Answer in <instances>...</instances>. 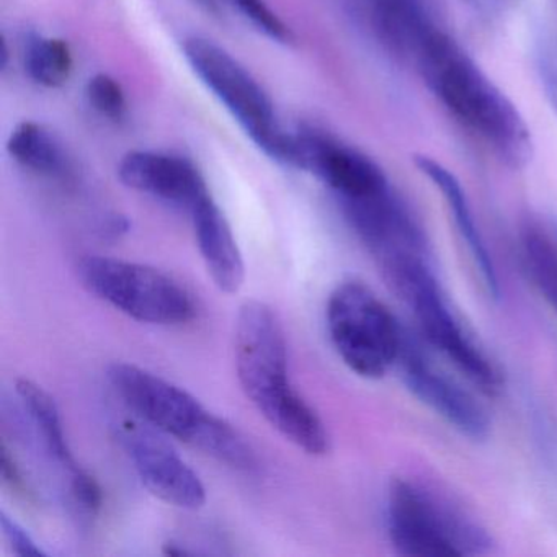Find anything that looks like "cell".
I'll list each match as a JSON object with an SVG mask.
<instances>
[{
    "mask_svg": "<svg viewBox=\"0 0 557 557\" xmlns=\"http://www.w3.org/2000/svg\"><path fill=\"white\" fill-rule=\"evenodd\" d=\"M412 64L449 115L498 161L510 169L531 162L533 139L523 116L448 32L435 35Z\"/></svg>",
    "mask_w": 557,
    "mask_h": 557,
    "instance_id": "cell-1",
    "label": "cell"
},
{
    "mask_svg": "<svg viewBox=\"0 0 557 557\" xmlns=\"http://www.w3.org/2000/svg\"><path fill=\"white\" fill-rule=\"evenodd\" d=\"M234 351L240 387L263 419L308 455H325L331 448L327 429L289 381L285 331L269 305L240 306Z\"/></svg>",
    "mask_w": 557,
    "mask_h": 557,
    "instance_id": "cell-2",
    "label": "cell"
},
{
    "mask_svg": "<svg viewBox=\"0 0 557 557\" xmlns=\"http://www.w3.org/2000/svg\"><path fill=\"white\" fill-rule=\"evenodd\" d=\"M386 523L391 543L403 556H481L494 546L488 531L465 508L413 479L391 481Z\"/></svg>",
    "mask_w": 557,
    "mask_h": 557,
    "instance_id": "cell-3",
    "label": "cell"
},
{
    "mask_svg": "<svg viewBox=\"0 0 557 557\" xmlns=\"http://www.w3.org/2000/svg\"><path fill=\"white\" fill-rule=\"evenodd\" d=\"M184 57L246 135L280 164L293 161V133L283 129L272 99L233 54L205 38L185 40Z\"/></svg>",
    "mask_w": 557,
    "mask_h": 557,
    "instance_id": "cell-4",
    "label": "cell"
},
{
    "mask_svg": "<svg viewBox=\"0 0 557 557\" xmlns=\"http://www.w3.org/2000/svg\"><path fill=\"white\" fill-rule=\"evenodd\" d=\"M325 319L335 351L355 374L380 380L396 368L406 327L367 285H338L329 298Z\"/></svg>",
    "mask_w": 557,
    "mask_h": 557,
    "instance_id": "cell-5",
    "label": "cell"
},
{
    "mask_svg": "<svg viewBox=\"0 0 557 557\" xmlns=\"http://www.w3.org/2000/svg\"><path fill=\"white\" fill-rule=\"evenodd\" d=\"M393 289L412 309L420 335L430 348L449 361L482 394L494 396L502 389L500 371L453 308L440 285L435 265L412 270Z\"/></svg>",
    "mask_w": 557,
    "mask_h": 557,
    "instance_id": "cell-6",
    "label": "cell"
},
{
    "mask_svg": "<svg viewBox=\"0 0 557 557\" xmlns=\"http://www.w3.org/2000/svg\"><path fill=\"white\" fill-rule=\"evenodd\" d=\"M77 273L92 295L145 324L181 325L197 315L194 295L181 282L152 267L87 256L77 265Z\"/></svg>",
    "mask_w": 557,
    "mask_h": 557,
    "instance_id": "cell-7",
    "label": "cell"
},
{
    "mask_svg": "<svg viewBox=\"0 0 557 557\" xmlns=\"http://www.w3.org/2000/svg\"><path fill=\"white\" fill-rule=\"evenodd\" d=\"M338 205L389 285L409 270L435 265L422 224L393 185Z\"/></svg>",
    "mask_w": 557,
    "mask_h": 557,
    "instance_id": "cell-8",
    "label": "cell"
},
{
    "mask_svg": "<svg viewBox=\"0 0 557 557\" xmlns=\"http://www.w3.org/2000/svg\"><path fill=\"white\" fill-rule=\"evenodd\" d=\"M107 377L126 406L148 425L207 453L224 420L184 387L132 363H113Z\"/></svg>",
    "mask_w": 557,
    "mask_h": 557,
    "instance_id": "cell-9",
    "label": "cell"
},
{
    "mask_svg": "<svg viewBox=\"0 0 557 557\" xmlns=\"http://www.w3.org/2000/svg\"><path fill=\"white\" fill-rule=\"evenodd\" d=\"M432 348L404 329L396 368L410 394L472 442H484L492 422L484 404L433 357Z\"/></svg>",
    "mask_w": 557,
    "mask_h": 557,
    "instance_id": "cell-10",
    "label": "cell"
},
{
    "mask_svg": "<svg viewBox=\"0 0 557 557\" xmlns=\"http://www.w3.org/2000/svg\"><path fill=\"white\" fill-rule=\"evenodd\" d=\"M159 430L145 422L122 423L119 438L145 487L159 500L185 510L207 502V488L197 472L169 445Z\"/></svg>",
    "mask_w": 557,
    "mask_h": 557,
    "instance_id": "cell-11",
    "label": "cell"
},
{
    "mask_svg": "<svg viewBox=\"0 0 557 557\" xmlns=\"http://www.w3.org/2000/svg\"><path fill=\"white\" fill-rule=\"evenodd\" d=\"M292 168L318 177L338 201L363 197L389 185V178L373 159L318 128L293 133Z\"/></svg>",
    "mask_w": 557,
    "mask_h": 557,
    "instance_id": "cell-12",
    "label": "cell"
},
{
    "mask_svg": "<svg viewBox=\"0 0 557 557\" xmlns=\"http://www.w3.org/2000/svg\"><path fill=\"white\" fill-rule=\"evenodd\" d=\"M119 177L132 190L158 198L188 213L211 198L207 181L197 165L190 159L168 152H128L120 161Z\"/></svg>",
    "mask_w": 557,
    "mask_h": 557,
    "instance_id": "cell-13",
    "label": "cell"
},
{
    "mask_svg": "<svg viewBox=\"0 0 557 557\" xmlns=\"http://www.w3.org/2000/svg\"><path fill=\"white\" fill-rule=\"evenodd\" d=\"M363 5L377 40L409 63L435 35L446 30L440 0H363Z\"/></svg>",
    "mask_w": 557,
    "mask_h": 557,
    "instance_id": "cell-14",
    "label": "cell"
},
{
    "mask_svg": "<svg viewBox=\"0 0 557 557\" xmlns=\"http://www.w3.org/2000/svg\"><path fill=\"white\" fill-rule=\"evenodd\" d=\"M190 216L201 259L214 285L227 295L239 292L246 280V265L223 211L211 197L198 205Z\"/></svg>",
    "mask_w": 557,
    "mask_h": 557,
    "instance_id": "cell-15",
    "label": "cell"
},
{
    "mask_svg": "<svg viewBox=\"0 0 557 557\" xmlns=\"http://www.w3.org/2000/svg\"><path fill=\"white\" fill-rule=\"evenodd\" d=\"M413 164L442 194L443 200H445L446 207L451 213L453 221H455L456 231H458L459 237H461L469 257H471L472 265L478 270L485 293H487L488 298L498 301L500 299V283H498L497 272H495L491 253H488L484 239L479 233L478 224H475L471 207H469L468 197H466L458 178L448 169L443 168L440 162L433 161L432 158L425 154L413 156Z\"/></svg>",
    "mask_w": 557,
    "mask_h": 557,
    "instance_id": "cell-16",
    "label": "cell"
},
{
    "mask_svg": "<svg viewBox=\"0 0 557 557\" xmlns=\"http://www.w3.org/2000/svg\"><path fill=\"white\" fill-rule=\"evenodd\" d=\"M524 272L544 301L557 314V223L531 218L520 231Z\"/></svg>",
    "mask_w": 557,
    "mask_h": 557,
    "instance_id": "cell-17",
    "label": "cell"
},
{
    "mask_svg": "<svg viewBox=\"0 0 557 557\" xmlns=\"http://www.w3.org/2000/svg\"><path fill=\"white\" fill-rule=\"evenodd\" d=\"M8 151L15 162L50 178H64L73 171V162L63 143L47 126L24 122L9 136Z\"/></svg>",
    "mask_w": 557,
    "mask_h": 557,
    "instance_id": "cell-18",
    "label": "cell"
},
{
    "mask_svg": "<svg viewBox=\"0 0 557 557\" xmlns=\"http://www.w3.org/2000/svg\"><path fill=\"white\" fill-rule=\"evenodd\" d=\"M15 391H17L22 404L27 409L32 422L37 426L48 453L67 471H76L79 466H77L73 451H71L60 409H58L51 394L30 380H18L15 384Z\"/></svg>",
    "mask_w": 557,
    "mask_h": 557,
    "instance_id": "cell-19",
    "label": "cell"
},
{
    "mask_svg": "<svg viewBox=\"0 0 557 557\" xmlns=\"http://www.w3.org/2000/svg\"><path fill=\"white\" fill-rule=\"evenodd\" d=\"M22 61L27 76L47 89H60L73 76V51L61 38L32 35L25 41Z\"/></svg>",
    "mask_w": 557,
    "mask_h": 557,
    "instance_id": "cell-20",
    "label": "cell"
},
{
    "mask_svg": "<svg viewBox=\"0 0 557 557\" xmlns=\"http://www.w3.org/2000/svg\"><path fill=\"white\" fill-rule=\"evenodd\" d=\"M86 97L94 112L109 122H123L128 115L125 90L115 77L100 73L90 77L86 86Z\"/></svg>",
    "mask_w": 557,
    "mask_h": 557,
    "instance_id": "cell-21",
    "label": "cell"
},
{
    "mask_svg": "<svg viewBox=\"0 0 557 557\" xmlns=\"http://www.w3.org/2000/svg\"><path fill=\"white\" fill-rule=\"evenodd\" d=\"M230 4H233L269 40L280 45L295 44L296 38L292 28L270 9L265 0H230Z\"/></svg>",
    "mask_w": 557,
    "mask_h": 557,
    "instance_id": "cell-22",
    "label": "cell"
},
{
    "mask_svg": "<svg viewBox=\"0 0 557 557\" xmlns=\"http://www.w3.org/2000/svg\"><path fill=\"white\" fill-rule=\"evenodd\" d=\"M71 497L81 513L96 518L102 510L103 494L99 481L86 469L77 468L71 472Z\"/></svg>",
    "mask_w": 557,
    "mask_h": 557,
    "instance_id": "cell-23",
    "label": "cell"
},
{
    "mask_svg": "<svg viewBox=\"0 0 557 557\" xmlns=\"http://www.w3.org/2000/svg\"><path fill=\"white\" fill-rule=\"evenodd\" d=\"M536 66L546 99L557 115V38L543 37L537 44Z\"/></svg>",
    "mask_w": 557,
    "mask_h": 557,
    "instance_id": "cell-24",
    "label": "cell"
},
{
    "mask_svg": "<svg viewBox=\"0 0 557 557\" xmlns=\"http://www.w3.org/2000/svg\"><path fill=\"white\" fill-rule=\"evenodd\" d=\"M0 528L11 549L18 556H44V550L38 546L37 541L5 511L0 513Z\"/></svg>",
    "mask_w": 557,
    "mask_h": 557,
    "instance_id": "cell-25",
    "label": "cell"
},
{
    "mask_svg": "<svg viewBox=\"0 0 557 557\" xmlns=\"http://www.w3.org/2000/svg\"><path fill=\"white\" fill-rule=\"evenodd\" d=\"M0 465H2V479H4L5 484L12 491L17 492V494L28 497V488L25 485L24 475H22L21 468H18L14 456L11 455L5 443L2 445V462Z\"/></svg>",
    "mask_w": 557,
    "mask_h": 557,
    "instance_id": "cell-26",
    "label": "cell"
},
{
    "mask_svg": "<svg viewBox=\"0 0 557 557\" xmlns=\"http://www.w3.org/2000/svg\"><path fill=\"white\" fill-rule=\"evenodd\" d=\"M466 2L482 14H492L498 5V0H466Z\"/></svg>",
    "mask_w": 557,
    "mask_h": 557,
    "instance_id": "cell-27",
    "label": "cell"
}]
</instances>
